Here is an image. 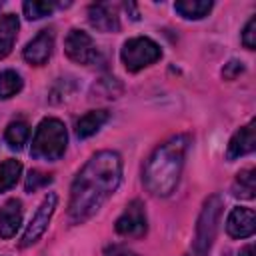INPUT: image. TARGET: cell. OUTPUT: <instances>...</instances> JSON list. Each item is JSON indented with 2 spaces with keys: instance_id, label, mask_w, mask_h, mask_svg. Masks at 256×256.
Listing matches in <instances>:
<instances>
[{
  "instance_id": "cell-1",
  "label": "cell",
  "mask_w": 256,
  "mask_h": 256,
  "mask_svg": "<svg viewBox=\"0 0 256 256\" xmlns=\"http://www.w3.org/2000/svg\"><path fill=\"white\" fill-rule=\"evenodd\" d=\"M122 182V158L114 150H100L90 156L70 186L68 218L72 224L90 220Z\"/></svg>"
},
{
  "instance_id": "cell-2",
  "label": "cell",
  "mask_w": 256,
  "mask_h": 256,
  "mask_svg": "<svg viewBox=\"0 0 256 256\" xmlns=\"http://www.w3.org/2000/svg\"><path fill=\"white\" fill-rule=\"evenodd\" d=\"M188 144V134H176L152 150L142 170V182L152 196L166 198L176 190L184 168Z\"/></svg>"
},
{
  "instance_id": "cell-3",
  "label": "cell",
  "mask_w": 256,
  "mask_h": 256,
  "mask_svg": "<svg viewBox=\"0 0 256 256\" xmlns=\"http://www.w3.org/2000/svg\"><path fill=\"white\" fill-rule=\"evenodd\" d=\"M66 144H68L66 126L58 118H44L34 132L30 154L36 160L56 162L64 156Z\"/></svg>"
},
{
  "instance_id": "cell-4",
  "label": "cell",
  "mask_w": 256,
  "mask_h": 256,
  "mask_svg": "<svg viewBox=\"0 0 256 256\" xmlns=\"http://www.w3.org/2000/svg\"><path fill=\"white\" fill-rule=\"evenodd\" d=\"M220 216H222V198L218 194H212L210 198H206V202L200 210L192 248L184 256H208L212 242L216 238V232H218Z\"/></svg>"
},
{
  "instance_id": "cell-5",
  "label": "cell",
  "mask_w": 256,
  "mask_h": 256,
  "mask_svg": "<svg viewBox=\"0 0 256 256\" xmlns=\"http://www.w3.org/2000/svg\"><path fill=\"white\" fill-rule=\"evenodd\" d=\"M120 58L128 72H138L146 66H152L154 62H158L162 58V50L152 38L136 36V38H130L124 42V46L120 50Z\"/></svg>"
},
{
  "instance_id": "cell-6",
  "label": "cell",
  "mask_w": 256,
  "mask_h": 256,
  "mask_svg": "<svg viewBox=\"0 0 256 256\" xmlns=\"http://www.w3.org/2000/svg\"><path fill=\"white\" fill-rule=\"evenodd\" d=\"M56 204H58V196L54 192H48L44 196V200L40 202V206L36 208L30 224L26 226V230L22 234V240H20V248H28V246L36 244L44 236V232H46V228L50 224V218H52V214L56 210Z\"/></svg>"
},
{
  "instance_id": "cell-7",
  "label": "cell",
  "mask_w": 256,
  "mask_h": 256,
  "mask_svg": "<svg viewBox=\"0 0 256 256\" xmlns=\"http://www.w3.org/2000/svg\"><path fill=\"white\" fill-rule=\"evenodd\" d=\"M64 52H66V56L70 60H74L78 64H84V66H90V64H94L100 58L98 46L94 44L92 36L86 34L84 30H78V28H72L66 34Z\"/></svg>"
},
{
  "instance_id": "cell-8",
  "label": "cell",
  "mask_w": 256,
  "mask_h": 256,
  "mask_svg": "<svg viewBox=\"0 0 256 256\" xmlns=\"http://www.w3.org/2000/svg\"><path fill=\"white\" fill-rule=\"evenodd\" d=\"M114 230L126 238H142L146 234L148 220H146V210H144L142 200L136 198L124 208V212L118 216L114 224Z\"/></svg>"
},
{
  "instance_id": "cell-9",
  "label": "cell",
  "mask_w": 256,
  "mask_h": 256,
  "mask_svg": "<svg viewBox=\"0 0 256 256\" xmlns=\"http://www.w3.org/2000/svg\"><path fill=\"white\" fill-rule=\"evenodd\" d=\"M54 50V32L52 30H40L24 48L22 56L28 64L34 66H42L48 62V58L52 56Z\"/></svg>"
},
{
  "instance_id": "cell-10",
  "label": "cell",
  "mask_w": 256,
  "mask_h": 256,
  "mask_svg": "<svg viewBox=\"0 0 256 256\" xmlns=\"http://www.w3.org/2000/svg\"><path fill=\"white\" fill-rule=\"evenodd\" d=\"M256 230V214L252 208H232L226 218V232L230 238H250Z\"/></svg>"
},
{
  "instance_id": "cell-11",
  "label": "cell",
  "mask_w": 256,
  "mask_h": 256,
  "mask_svg": "<svg viewBox=\"0 0 256 256\" xmlns=\"http://www.w3.org/2000/svg\"><path fill=\"white\" fill-rule=\"evenodd\" d=\"M88 22L92 28L100 32H118L120 30V18L114 4L98 2L88 6Z\"/></svg>"
},
{
  "instance_id": "cell-12",
  "label": "cell",
  "mask_w": 256,
  "mask_h": 256,
  "mask_svg": "<svg viewBox=\"0 0 256 256\" xmlns=\"http://www.w3.org/2000/svg\"><path fill=\"white\" fill-rule=\"evenodd\" d=\"M254 126H256V120H250L246 126L238 128L232 134V138L228 142V148H226V158L228 160L242 158V156H246V154H250L254 150V144H256Z\"/></svg>"
},
{
  "instance_id": "cell-13",
  "label": "cell",
  "mask_w": 256,
  "mask_h": 256,
  "mask_svg": "<svg viewBox=\"0 0 256 256\" xmlns=\"http://www.w3.org/2000/svg\"><path fill=\"white\" fill-rule=\"evenodd\" d=\"M22 224V202L18 198H10L0 208V238H12Z\"/></svg>"
},
{
  "instance_id": "cell-14",
  "label": "cell",
  "mask_w": 256,
  "mask_h": 256,
  "mask_svg": "<svg viewBox=\"0 0 256 256\" xmlns=\"http://www.w3.org/2000/svg\"><path fill=\"white\" fill-rule=\"evenodd\" d=\"M110 120V110H106V108H100V110H90V112H86L84 116H80L78 120H76V136L80 138V140H84V138H90V136H94L106 122Z\"/></svg>"
},
{
  "instance_id": "cell-15",
  "label": "cell",
  "mask_w": 256,
  "mask_h": 256,
  "mask_svg": "<svg viewBox=\"0 0 256 256\" xmlns=\"http://www.w3.org/2000/svg\"><path fill=\"white\" fill-rule=\"evenodd\" d=\"M18 28H20L18 16H14V14L0 16V58H6L12 52Z\"/></svg>"
},
{
  "instance_id": "cell-16",
  "label": "cell",
  "mask_w": 256,
  "mask_h": 256,
  "mask_svg": "<svg viewBox=\"0 0 256 256\" xmlns=\"http://www.w3.org/2000/svg\"><path fill=\"white\" fill-rule=\"evenodd\" d=\"M256 192V170L254 168H246L240 170L234 178L232 184V194L240 200H252Z\"/></svg>"
},
{
  "instance_id": "cell-17",
  "label": "cell",
  "mask_w": 256,
  "mask_h": 256,
  "mask_svg": "<svg viewBox=\"0 0 256 256\" xmlns=\"http://www.w3.org/2000/svg\"><path fill=\"white\" fill-rule=\"evenodd\" d=\"M174 10L186 20H200L208 16V12L212 10V2L210 0H180L174 4Z\"/></svg>"
},
{
  "instance_id": "cell-18",
  "label": "cell",
  "mask_w": 256,
  "mask_h": 256,
  "mask_svg": "<svg viewBox=\"0 0 256 256\" xmlns=\"http://www.w3.org/2000/svg\"><path fill=\"white\" fill-rule=\"evenodd\" d=\"M28 136H30V126L24 120L10 122L4 132V140H6L8 148H12V150H22V146L28 142Z\"/></svg>"
},
{
  "instance_id": "cell-19",
  "label": "cell",
  "mask_w": 256,
  "mask_h": 256,
  "mask_svg": "<svg viewBox=\"0 0 256 256\" xmlns=\"http://www.w3.org/2000/svg\"><path fill=\"white\" fill-rule=\"evenodd\" d=\"M20 174H22V164L18 160L8 158V160L0 162V194L10 190L12 186H16Z\"/></svg>"
},
{
  "instance_id": "cell-20",
  "label": "cell",
  "mask_w": 256,
  "mask_h": 256,
  "mask_svg": "<svg viewBox=\"0 0 256 256\" xmlns=\"http://www.w3.org/2000/svg\"><path fill=\"white\" fill-rule=\"evenodd\" d=\"M22 86H24L22 76L16 70L0 72V100H8V98L16 96L22 90Z\"/></svg>"
},
{
  "instance_id": "cell-21",
  "label": "cell",
  "mask_w": 256,
  "mask_h": 256,
  "mask_svg": "<svg viewBox=\"0 0 256 256\" xmlns=\"http://www.w3.org/2000/svg\"><path fill=\"white\" fill-rule=\"evenodd\" d=\"M56 8L54 2H40V0H28L22 4V10H24V16L28 20H40L48 14H52Z\"/></svg>"
},
{
  "instance_id": "cell-22",
  "label": "cell",
  "mask_w": 256,
  "mask_h": 256,
  "mask_svg": "<svg viewBox=\"0 0 256 256\" xmlns=\"http://www.w3.org/2000/svg\"><path fill=\"white\" fill-rule=\"evenodd\" d=\"M52 182V176L40 170H30V174L26 176V192H36L38 188L46 186Z\"/></svg>"
},
{
  "instance_id": "cell-23",
  "label": "cell",
  "mask_w": 256,
  "mask_h": 256,
  "mask_svg": "<svg viewBox=\"0 0 256 256\" xmlns=\"http://www.w3.org/2000/svg\"><path fill=\"white\" fill-rule=\"evenodd\" d=\"M242 44L248 50H254V46H256V18L254 16L246 22V26L242 30Z\"/></svg>"
},
{
  "instance_id": "cell-24",
  "label": "cell",
  "mask_w": 256,
  "mask_h": 256,
  "mask_svg": "<svg viewBox=\"0 0 256 256\" xmlns=\"http://www.w3.org/2000/svg\"><path fill=\"white\" fill-rule=\"evenodd\" d=\"M244 72V64L240 62V60H230L228 64H224V68H222V76L226 78V80H234L236 76H240Z\"/></svg>"
},
{
  "instance_id": "cell-25",
  "label": "cell",
  "mask_w": 256,
  "mask_h": 256,
  "mask_svg": "<svg viewBox=\"0 0 256 256\" xmlns=\"http://www.w3.org/2000/svg\"><path fill=\"white\" fill-rule=\"evenodd\" d=\"M104 256H136V254L122 244H110V246H106Z\"/></svg>"
},
{
  "instance_id": "cell-26",
  "label": "cell",
  "mask_w": 256,
  "mask_h": 256,
  "mask_svg": "<svg viewBox=\"0 0 256 256\" xmlns=\"http://www.w3.org/2000/svg\"><path fill=\"white\" fill-rule=\"evenodd\" d=\"M238 256H254V246H252V244H246V246L238 252Z\"/></svg>"
}]
</instances>
